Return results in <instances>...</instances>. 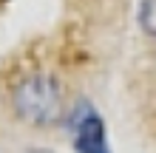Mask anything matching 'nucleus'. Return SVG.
<instances>
[{
	"label": "nucleus",
	"instance_id": "1",
	"mask_svg": "<svg viewBox=\"0 0 156 153\" xmlns=\"http://www.w3.org/2000/svg\"><path fill=\"white\" fill-rule=\"evenodd\" d=\"M60 108V96L51 79H29L17 88V111H23L34 122H51Z\"/></svg>",
	"mask_w": 156,
	"mask_h": 153
},
{
	"label": "nucleus",
	"instance_id": "2",
	"mask_svg": "<svg viewBox=\"0 0 156 153\" xmlns=\"http://www.w3.org/2000/svg\"><path fill=\"white\" fill-rule=\"evenodd\" d=\"M71 128H74V148H77V153H111L108 150V142H105L102 119H99L91 108L77 113V119L71 122Z\"/></svg>",
	"mask_w": 156,
	"mask_h": 153
},
{
	"label": "nucleus",
	"instance_id": "3",
	"mask_svg": "<svg viewBox=\"0 0 156 153\" xmlns=\"http://www.w3.org/2000/svg\"><path fill=\"white\" fill-rule=\"evenodd\" d=\"M142 29L156 37V0H142V12H139Z\"/></svg>",
	"mask_w": 156,
	"mask_h": 153
}]
</instances>
